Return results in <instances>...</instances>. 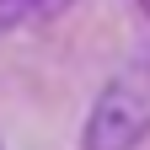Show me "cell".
I'll use <instances>...</instances> for the list:
<instances>
[{"instance_id": "obj_1", "label": "cell", "mask_w": 150, "mask_h": 150, "mask_svg": "<svg viewBox=\"0 0 150 150\" xmlns=\"http://www.w3.org/2000/svg\"><path fill=\"white\" fill-rule=\"evenodd\" d=\"M145 134H150V54L102 86V97L86 118L81 150H134Z\"/></svg>"}, {"instance_id": "obj_2", "label": "cell", "mask_w": 150, "mask_h": 150, "mask_svg": "<svg viewBox=\"0 0 150 150\" xmlns=\"http://www.w3.org/2000/svg\"><path fill=\"white\" fill-rule=\"evenodd\" d=\"M64 6H70V0H0V32H11L22 22H38V16H54Z\"/></svg>"}, {"instance_id": "obj_3", "label": "cell", "mask_w": 150, "mask_h": 150, "mask_svg": "<svg viewBox=\"0 0 150 150\" xmlns=\"http://www.w3.org/2000/svg\"><path fill=\"white\" fill-rule=\"evenodd\" d=\"M139 6H145V16H150V0H139Z\"/></svg>"}]
</instances>
